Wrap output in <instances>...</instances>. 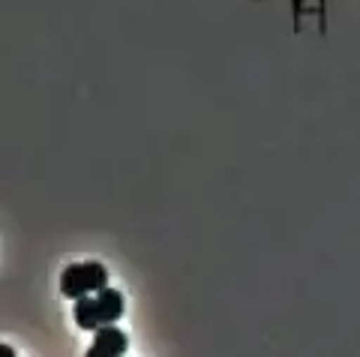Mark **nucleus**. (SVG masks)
<instances>
[{"label": "nucleus", "mask_w": 360, "mask_h": 357, "mask_svg": "<svg viewBox=\"0 0 360 357\" xmlns=\"http://www.w3.org/2000/svg\"><path fill=\"white\" fill-rule=\"evenodd\" d=\"M108 285V271L99 261H82V264H70L60 276V294L66 297H87L96 294Z\"/></svg>", "instance_id": "nucleus-2"}, {"label": "nucleus", "mask_w": 360, "mask_h": 357, "mask_svg": "<svg viewBox=\"0 0 360 357\" xmlns=\"http://www.w3.org/2000/svg\"><path fill=\"white\" fill-rule=\"evenodd\" d=\"M0 357H15V351L9 349V345H4V342H0Z\"/></svg>", "instance_id": "nucleus-4"}, {"label": "nucleus", "mask_w": 360, "mask_h": 357, "mask_svg": "<svg viewBox=\"0 0 360 357\" xmlns=\"http://www.w3.org/2000/svg\"><path fill=\"white\" fill-rule=\"evenodd\" d=\"M72 316H75V325L82 330H99L105 325H115V321L123 316V294L105 285L103 292H96V294L78 297Z\"/></svg>", "instance_id": "nucleus-1"}, {"label": "nucleus", "mask_w": 360, "mask_h": 357, "mask_svg": "<svg viewBox=\"0 0 360 357\" xmlns=\"http://www.w3.org/2000/svg\"><path fill=\"white\" fill-rule=\"evenodd\" d=\"M127 349H129L127 333L115 325H105V327L94 330V345L87 349L84 357H123Z\"/></svg>", "instance_id": "nucleus-3"}]
</instances>
